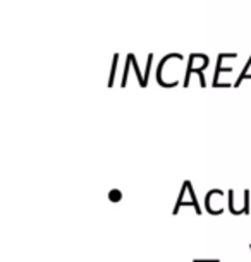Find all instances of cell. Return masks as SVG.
Returning <instances> with one entry per match:
<instances>
[{"instance_id": "6da1fadb", "label": "cell", "mask_w": 251, "mask_h": 262, "mask_svg": "<svg viewBox=\"0 0 251 262\" xmlns=\"http://www.w3.org/2000/svg\"><path fill=\"white\" fill-rule=\"evenodd\" d=\"M238 53H220L219 55V60H217V69H215V77H214V86L219 88V76L220 72H230L233 67H222V60L224 58H236Z\"/></svg>"}, {"instance_id": "7a4b0ae2", "label": "cell", "mask_w": 251, "mask_h": 262, "mask_svg": "<svg viewBox=\"0 0 251 262\" xmlns=\"http://www.w3.org/2000/svg\"><path fill=\"white\" fill-rule=\"evenodd\" d=\"M127 58H129L131 60V66L134 67V71H136V76H138V81H140V86L141 88H145L146 86V79H145V76H141V72H140V67H138V63H136V58H134V55H132V53H129V55H127Z\"/></svg>"}, {"instance_id": "3957f363", "label": "cell", "mask_w": 251, "mask_h": 262, "mask_svg": "<svg viewBox=\"0 0 251 262\" xmlns=\"http://www.w3.org/2000/svg\"><path fill=\"white\" fill-rule=\"evenodd\" d=\"M117 60H119V53L114 55V66H112V72H110V79H109V86H114V76L117 71Z\"/></svg>"}, {"instance_id": "277c9868", "label": "cell", "mask_w": 251, "mask_h": 262, "mask_svg": "<svg viewBox=\"0 0 251 262\" xmlns=\"http://www.w3.org/2000/svg\"><path fill=\"white\" fill-rule=\"evenodd\" d=\"M121 197H122V194H121L119 190H110L109 199H110L112 202H119V201H121Z\"/></svg>"}, {"instance_id": "5b68a950", "label": "cell", "mask_w": 251, "mask_h": 262, "mask_svg": "<svg viewBox=\"0 0 251 262\" xmlns=\"http://www.w3.org/2000/svg\"><path fill=\"white\" fill-rule=\"evenodd\" d=\"M195 262H219V259H214V260H210V259H206V260H205V259H203V260H201V259H196Z\"/></svg>"}]
</instances>
